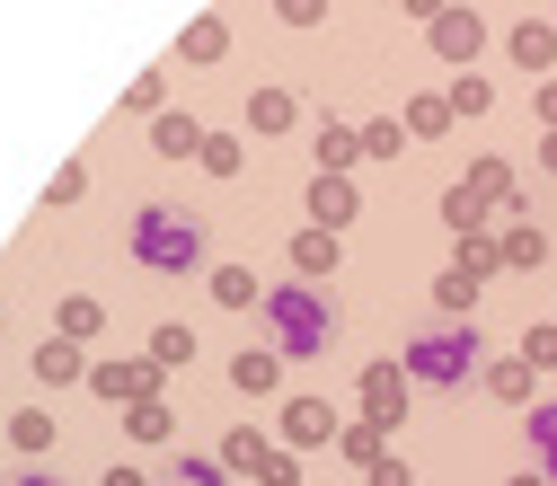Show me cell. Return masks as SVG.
<instances>
[{
  "label": "cell",
  "mask_w": 557,
  "mask_h": 486,
  "mask_svg": "<svg viewBox=\"0 0 557 486\" xmlns=\"http://www.w3.org/2000/svg\"><path fill=\"white\" fill-rule=\"evenodd\" d=\"M222 45H231V27H222V18H195V27H186V62H213Z\"/></svg>",
  "instance_id": "20"
},
{
  "label": "cell",
  "mask_w": 557,
  "mask_h": 486,
  "mask_svg": "<svg viewBox=\"0 0 557 486\" xmlns=\"http://www.w3.org/2000/svg\"><path fill=\"white\" fill-rule=\"evenodd\" d=\"M231 381H239V389H248V398H265V389H274V381H284V354H257V345H248V354H239V363H231Z\"/></svg>",
  "instance_id": "11"
},
{
  "label": "cell",
  "mask_w": 557,
  "mask_h": 486,
  "mask_svg": "<svg viewBox=\"0 0 557 486\" xmlns=\"http://www.w3.org/2000/svg\"><path fill=\"white\" fill-rule=\"evenodd\" d=\"M284 443H301V451H310V443H336V407H327V398H293V407H284Z\"/></svg>",
  "instance_id": "6"
},
{
  "label": "cell",
  "mask_w": 557,
  "mask_h": 486,
  "mask_svg": "<svg viewBox=\"0 0 557 486\" xmlns=\"http://www.w3.org/2000/svg\"><path fill=\"white\" fill-rule=\"evenodd\" d=\"M284 18H293V27H310V18H319V0H284Z\"/></svg>",
  "instance_id": "35"
},
{
  "label": "cell",
  "mask_w": 557,
  "mask_h": 486,
  "mask_svg": "<svg viewBox=\"0 0 557 486\" xmlns=\"http://www.w3.org/2000/svg\"><path fill=\"white\" fill-rule=\"evenodd\" d=\"M257 310H265V345H274V354H293V363H310V354L336 345V301L319 284H274Z\"/></svg>",
  "instance_id": "1"
},
{
  "label": "cell",
  "mask_w": 557,
  "mask_h": 486,
  "mask_svg": "<svg viewBox=\"0 0 557 486\" xmlns=\"http://www.w3.org/2000/svg\"><path fill=\"white\" fill-rule=\"evenodd\" d=\"M531 443H540V460H548V486H557V398H540V407H531Z\"/></svg>",
  "instance_id": "19"
},
{
  "label": "cell",
  "mask_w": 557,
  "mask_h": 486,
  "mask_svg": "<svg viewBox=\"0 0 557 486\" xmlns=\"http://www.w3.org/2000/svg\"><path fill=\"white\" fill-rule=\"evenodd\" d=\"M478 372V327H425L407 345V381H434V389H460Z\"/></svg>",
  "instance_id": "3"
},
{
  "label": "cell",
  "mask_w": 557,
  "mask_h": 486,
  "mask_svg": "<svg viewBox=\"0 0 557 486\" xmlns=\"http://www.w3.org/2000/svg\"><path fill=\"white\" fill-rule=\"evenodd\" d=\"M81 195H89V169L72 160V169H62V177H53V195H45V203H81Z\"/></svg>",
  "instance_id": "28"
},
{
  "label": "cell",
  "mask_w": 557,
  "mask_h": 486,
  "mask_svg": "<svg viewBox=\"0 0 557 486\" xmlns=\"http://www.w3.org/2000/svg\"><path fill=\"white\" fill-rule=\"evenodd\" d=\"M248 124H257V133H284V124H293V98H284V89H257V98H248Z\"/></svg>",
  "instance_id": "17"
},
{
  "label": "cell",
  "mask_w": 557,
  "mask_h": 486,
  "mask_svg": "<svg viewBox=\"0 0 557 486\" xmlns=\"http://www.w3.org/2000/svg\"><path fill=\"white\" fill-rule=\"evenodd\" d=\"M548 53H557V36H548L540 18H531V27H513V62H531V72H540V62H548Z\"/></svg>",
  "instance_id": "24"
},
{
  "label": "cell",
  "mask_w": 557,
  "mask_h": 486,
  "mask_svg": "<svg viewBox=\"0 0 557 486\" xmlns=\"http://www.w3.org/2000/svg\"><path fill=\"white\" fill-rule=\"evenodd\" d=\"M451 115H486V80H460L451 89Z\"/></svg>",
  "instance_id": "31"
},
{
  "label": "cell",
  "mask_w": 557,
  "mask_h": 486,
  "mask_svg": "<svg viewBox=\"0 0 557 486\" xmlns=\"http://www.w3.org/2000/svg\"><path fill=\"white\" fill-rule=\"evenodd\" d=\"M443 213H451V222H460V230H469V222H478V213H486V203H478V186H451V203H443Z\"/></svg>",
  "instance_id": "29"
},
{
  "label": "cell",
  "mask_w": 557,
  "mask_h": 486,
  "mask_svg": "<svg viewBox=\"0 0 557 486\" xmlns=\"http://www.w3.org/2000/svg\"><path fill=\"white\" fill-rule=\"evenodd\" d=\"M372 486H416V477H407V460H381V469H372Z\"/></svg>",
  "instance_id": "33"
},
{
  "label": "cell",
  "mask_w": 557,
  "mask_h": 486,
  "mask_svg": "<svg viewBox=\"0 0 557 486\" xmlns=\"http://www.w3.org/2000/svg\"><path fill=\"white\" fill-rule=\"evenodd\" d=\"M18 486H62V477H53V469H27V477H18Z\"/></svg>",
  "instance_id": "36"
},
{
  "label": "cell",
  "mask_w": 557,
  "mask_h": 486,
  "mask_svg": "<svg viewBox=\"0 0 557 486\" xmlns=\"http://www.w3.org/2000/svg\"><path fill=\"white\" fill-rule=\"evenodd\" d=\"M36 381H45V389H72V381H89V363H81V345H72V336H53V345H36Z\"/></svg>",
  "instance_id": "8"
},
{
  "label": "cell",
  "mask_w": 557,
  "mask_h": 486,
  "mask_svg": "<svg viewBox=\"0 0 557 486\" xmlns=\"http://www.w3.org/2000/svg\"><path fill=\"white\" fill-rule=\"evenodd\" d=\"M124 434H133V443H169V434H177V415H169L160 398H143V407H124Z\"/></svg>",
  "instance_id": "12"
},
{
  "label": "cell",
  "mask_w": 557,
  "mask_h": 486,
  "mask_svg": "<svg viewBox=\"0 0 557 486\" xmlns=\"http://www.w3.org/2000/svg\"><path fill=\"white\" fill-rule=\"evenodd\" d=\"M434 45H443V53H451V62H469V53H478V45H486V27H478V18H469V10H443V18H434Z\"/></svg>",
  "instance_id": "10"
},
{
  "label": "cell",
  "mask_w": 557,
  "mask_h": 486,
  "mask_svg": "<svg viewBox=\"0 0 557 486\" xmlns=\"http://www.w3.org/2000/svg\"><path fill=\"white\" fill-rule=\"evenodd\" d=\"M195 160L213 169V177H231V169H239V142H213V133H203V151H195Z\"/></svg>",
  "instance_id": "27"
},
{
  "label": "cell",
  "mask_w": 557,
  "mask_h": 486,
  "mask_svg": "<svg viewBox=\"0 0 557 486\" xmlns=\"http://www.w3.org/2000/svg\"><path fill=\"white\" fill-rule=\"evenodd\" d=\"M513 486H548V477H513Z\"/></svg>",
  "instance_id": "37"
},
{
  "label": "cell",
  "mask_w": 557,
  "mask_h": 486,
  "mask_svg": "<svg viewBox=\"0 0 557 486\" xmlns=\"http://www.w3.org/2000/svg\"><path fill=\"white\" fill-rule=\"evenodd\" d=\"M89 389L143 407V398H160V363H151V354H133V363H89Z\"/></svg>",
  "instance_id": "4"
},
{
  "label": "cell",
  "mask_w": 557,
  "mask_h": 486,
  "mask_svg": "<svg viewBox=\"0 0 557 486\" xmlns=\"http://www.w3.org/2000/svg\"><path fill=\"white\" fill-rule=\"evenodd\" d=\"M310 222H319V230H345V222H355V186H345V177H319V186H310Z\"/></svg>",
  "instance_id": "9"
},
{
  "label": "cell",
  "mask_w": 557,
  "mask_h": 486,
  "mask_svg": "<svg viewBox=\"0 0 557 486\" xmlns=\"http://www.w3.org/2000/svg\"><path fill=\"white\" fill-rule=\"evenodd\" d=\"M486 274H496V257H486V248H460V257H451V274H443V310H469Z\"/></svg>",
  "instance_id": "5"
},
{
  "label": "cell",
  "mask_w": 557,
  "mask_h": 486,
  "mask_svg": "<svg viewBox=\"0 0 557 486\" xmlns=\"http://www.w3.org/2000/svg\"><path fill=\"white\" fill-rule=\"evenodd\" d=\"M222 469H265V443H257V425H239V434L222 443Z\"/></svg>",
  "instance_id": "25"
},
{
  "label": "cell",
  "mask_w": 557,
  "mask_h": 486,
  "mask_svg": "<svg viewBox=\"0 0 557 486\" xmlns=\"http://www.w3.org/2000/svg\"><path fill=\"white\" fill-rule=\"evenodd\" d=\"M336 443H345V451H355V460H372V469H381V443H389V425H372V415H363V425H345Z\"/></svg>",
  "instance_id": "23"
},
{
  "label": "cell",
  "mask_w": 557,
  "mask_h": 486,
  "mask_svg": "<svg viewBox=\"0 0 557 486\" xmlns=\"http://www.w3.org/2000/svg\"><path fill=\"white\" fill-rule=\"evenodd\" d=\"M213 292H222L231 310H248V301H257V274H248V265H213Z\"/></svg>",
  "instance_id": "21"
},
{
  "label": "cell",
  "mask_w": 557,
  "mask_h": 486,
  "mask_svg": "<svg viewBox=\"0 0 557 486\" xmlns=\"http://www.w3.org/2000/svg\"><path fill=\"white\" fill-rule=\"evenodd\" d=\"M151 363H160V372H177V363H195V327H177V319H169V327L151 336Z\"/></svg>",
  "instance_id": "16"
},
{
  "label": "cell",
  "mask_w": 557,
  "mask_h": 486,
  "mask_svg": "<svg viewBox=\"0 0 557 486\" xmlns=\"http://www.w3.org/2000/svg\"><path fill=\"white\" fill-rule=\"evenodd\" d=\"M522 363H557V327H531L522 336Z\"/></svg>",
  "instance_id": "30"
},
{
  "label": "cell",
  "mask_w": 557,
  "mask_h": 486,
  "mask_svg": "<svg viewBox=\"0 0 557 486\" xmlns=\"http://www.w3.org/2000/svg\"><path fill=\"white\" fill-rule=\"evenodd\" d=\"M540 248H548L540 230H513V239H505V257H513V265H540Z\"/></svg>",
  "instance_id": "32"
},
{
  "label": "cell",
  "mask_w": 557,
  "mask_h": 486,
  "mask_svg": "<svg viewBox=\"0 0 557 486\" xmlns=\"http://www.w3.org/2000/svg\"><path fill=\"white\" fill-rule=\"evenodd\" d=\"M293 265L301 274H336V230H301L293 239Z\"/></svg>",
  "instance_id": "15"
},
{
  "label": "cell",
  "mask_w": 557,
  "mask_h": 486,
  "mask_svg": "<svg viewBox=\"0 0 557 486\" xmlns=\"http://www.w3.org/2000/svg\"><path fill=\"white\" fill-rule=\"evenodd\" d=\"M10 443H18L27 460H36V451H53V415H45V407H36V415H18V425H10Z\"/></svg>",
  "instance_id": "22"
},
{
  "label": "cell",
  "mask_w": 557,
  "mask_h": 486,
  "mask_svg": "<svg viewBox=\"0 0 557 486\" xmlns=\"http://www.w3.org/2000/svg\"><path fill=\"white\" fill-rule=\"evenodd\" d=\"M124 248H133V265H151V274H195L203 265V222L186 213V203H143L133 230H124Z\"/></svg>",
  "instance_id": "2"
},
{
  "label": "cell",
  "mask_w": 557,
  "mask_h": 486,
  "mask_svg": "<svg viewBox=\"0 0 557 486\" xmlns=\"http://www.w3.org/2000/svg\"><path fill=\"white\" fill-rule=\"evenodd\" d=\"M151 142H160L169 160H186V151H203V124H195V115H160V124H151Z\"/></svg>",
  "instance_id": "13"
},
{
  "label": "cell",
  "mask_w": 557,
  "mask_h": 486,
  "mask_svg": "<svg viewBox=\"0 0 557 486\" xmlns=\"http://www.w3.org/2000/svg\"><path fill=\"white\" fill-rule=\"evenodd\" d=\"M169 486H231V469H222V460H195V451H186V460H177V477H169Z\"/></svg>",
  "instance_id": "26"
},
{
  "label": "cell",
  "mask_w": 557,
  "mask_h": 486,
  "mask_svg": "<svg viewBox=\"0 0 557 486\" xmlns=\"http://www.w3.org/2000/svg\"><path fill=\"white\" fill-rule=\"evenodd\" d=\"M363 407H372V425H398V407H407V372H398V363H372V372H363Z\"/></svg>",
  "instance_id": "7"
},
{
  "label": "cell",
  "mask_w": 557,
  "mask_h": 486,
  "mask_svg": "<svg viewBox=\"0 0 557 486\" xmlns=\"http://www.w3.org/2000/svg\"><path fill=\"white\" fill-rule=\"evenodd\" d=\"M355 151H363V133H355V124H327V133H319V177H336Z\"/></svg>",
  "instance_id": "14"
},
{
  "label": "cell",
  "mask_w": 557,
  "mask_h": 486,
  "mask_svg": "<svg viewBox=\"0 0 557 486\" xmlns=\"http://www.w3.org/2000/svg\"><path fill=\"white\" fill-rule=\"evenodd\" d=\"M98 327H107V310H98L89 292H72V301H62V336H72V345H81V336H98Z\"/></svg>",
  "instance_id": "18"
},
{
  "label": "cell",
  "mask_w": 557,
  "mask_h": 486,
  "mask_svg": "<svg viewBox=\"0 0 557 486\" xmlns=\"http://www.w3.org/2000/svg\"><path fill=\"white\" fill-rule=\"evenodd\" d=\"M107 486H151V477L133 469V460H115V469H107Z\"/></svg>",
  "instance_id": "34"
}]
</instances>
